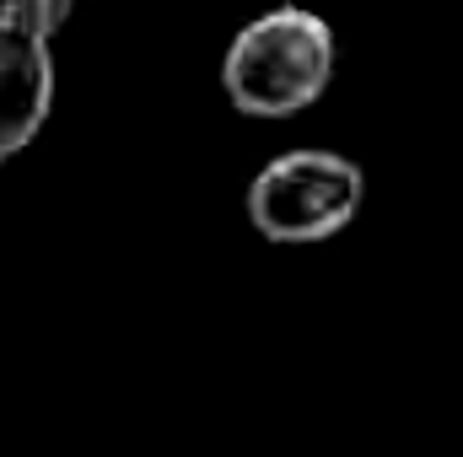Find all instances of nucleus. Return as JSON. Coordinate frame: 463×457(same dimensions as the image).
Here are the masks:
<instances>
[{
	"label": "nucleus",
	"instance_id": "3",
	"mask_svg": "<svg viewBox=\"0 0 463 457\" xmlns=\"http://www.w3.org/2000/svg\"><path fill=\"white\" fill-rule=\"evenodd\" d=\"M54 108V54L0 16V162L27 151Z\"/></svg>",
	"mask_w": 463,
	"mask_h": 457
},
{
	"label": "nucleus",
	"instance_id": "2",
	"mask_svg": "<svg viewBox=\"0 0 463 457\" xmlns=\"http://www.w3.org/2000/svg\"><path fill=\"white\" fill-rule=\"evenodd\" d=\"M361 200H366V173L350 156L302 145V151H280L275 162H264L242 205L264 242L302 247V242H324L345 231L361 216Z\"/></svg>",
	"mask_w": 463,
	"mask_h": 457
},
{
	"label": "nucleus",
	"instance_id": "4",
	"mask_svg": "<svg viewBox=\"0 0 463 457\" xmlns=\"http://www.w3.org/2000/svg\"><path fill=\"white\" fill-rule=\"evenodd\" d=\"M71 11H76V0H0V16H5L11 27L43 38V43L71 22Z\"/></svg>",
	"mask_w": 463,
	"mask_h": 457
},
{
	"label": "nucleus",
	"instance_id": "1",
	"mask_svg": "<svg viewBox=\"0 0 463 457\" xmlns=\"http://www.w3.org/2000/svg\"><path fill=\"white\" fill-rule=\"evenodd\" d=\"M340 65L335 27L307 5H275L232 38L222 60V87L248 118H291L313 108Z\"/></svg>",
	"mask_w": 463,
	"mask_h": 457
}]
</instances>
